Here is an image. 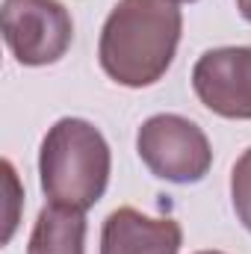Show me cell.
I'll use <instances>...</instances> for the list:
<instances>
[{
	"mask_svg": "<svg viewBox=\"0 0 251 254\" xmlns=\"http://www.w3.org/2000/svg\"><path fill=\"white\" fill-rule=\"evenodd\" d=\"M184 33L175 0H119L104 21L98 63L127 89H145L166 77Z\"/></svg>",
	"mask_w": 251,
	"mask_h": 254,
	"instance_id": "1",
	"label": "cell"
},
{
	"mask_svg": "<svg viewBox=\"0 0 251 254\" xmlns=\"http://www.w3.org/2000/svg\"><path fill=\"white\" fill-rule=\"evenodd\" d=\"M113 151L104 133L86 119H60L48 127L39 151V181L51 204L89 210L110 184Z\"/></svg>",
	"mask_w": 251,
	"mask_h": 254,
	"instance_id": "2",
	"label": "cell"
},
{
	"mask_svg": "<svg viewBox=\"0 0 251 254\" xmlns=\"http://www.w3.org/2000/svg\"><path fill=\"white\" fill-rule=\"evenodd\" d=\"M136 151L145 169L169 184H198L213 166L207 133L175 113H160L142 122L136 133Z\"/></svg>",
	"mask_w": 251,
	"mask_h": 254,
	"instance_id": "3",
	"label": "cell"
},
{
	"mask_svg": "<svg viewBox=\"0 0 251 254\" xmlns=\"http://www.w3.org/2000/svg\"><path fill=\"white\" fill-rule=\"evenodd\" d=\"M3 39L27 68L60 63L74 42V21L60 0H3Z\"/></svg>",
	"mask_w": 251,
	"mask_h": 254,
	"instance_id": "4",
	"label": "cell"
},
{
	"mask_svg": "<svg viewBox=\"0 0 251 254\" xmlns=\"http://www.w3.org/2000/svg\"><path fill=\"white\" fill-rule=\"evenodd\" d=\"M192 89L198 101L234 122H251V45L213 48L192 68Z\"/></svg>",
	"mask_w": 251,
	"mask_h": 254,
	"instance_id": "5",
	"label": "cell"
},
{
	"mask_svg": "<svg viewBox=\"0 0 251 254\" xmlns=\"http://www.w3.org/2000/svg\"><path fill=\"white\" fill-rule=\"evenodd\" d=\"M181 246V222L169 216H145L136 207L113 210L101 228V254H178Z\"/></svg>",
	"mask_w": 251,
	"mask_h": 254,
	"instance_id": "6",
	"label": "cell"
},
{
	"mask_svg": "<svg viewBox=\"0 0 251 254\" xmlns=\"http://www.w3.org/2000/svg\"><path fill=\"white\" fill-rule=\"evenodd\" d=\"M27 254H86V213L60 204L42 207Z\"/></svg>",
	"mask_w": 251,
	"mask_h": 254,
	"instance_id": "7",
	"label": "cell"
},
{
	"mask_svg": "<svg viewBox=\"0 0 251 254\" xmlns=\"http://www.w3.org/2000/svg\"><path fill=\"white\" fill-rule=\"evenodd\" d=\"M231 201L237 219L251 234V148L240 154V160L231 169Z\"/></svg>",
	"mask_w": 251,
	"mask_h": 254,
	"instance_id": "8",
	"label": "cell"
},
{
	"mask_svg": "<svg viewBox=\"0 0 251 254\" xmlns=\"http://www.w3.org/2000/svg\"><path fill=\"white\" fill-rule=\"evenodd\" d=\"M237 9H240V15L251 24V0H237Z\"/></svg>",
	"mask_w": 251,
	"mask_h": 254,
	"instance_id": "9",
	"label": "cell"
},
{
	"mask_svg": "<svg viewBox=\"0 0 251 254\" xmlns=\"http://www.w3.org/2000/svg\"><path fill=\"white\" fill-rule=\"evenodd\" d=\"M195 254H225V252H195Z\"/></svg>",
	"mask_w": 251,
	"mask_h": 254,
	"instance_id": "10",
	"label": "cell"
},
{
	"mask_svg": "<svg viewBox=\"0 0 251 254\" xmlns=\"http://www.w3.org/2000/svg\"><path fill=\"white\" fill-rule=\"evenodd\" d=\"M175 3H195V0H175Z\"/></svg>",
	"mask_w": 251,
	"mask_h": 254,
	"instance_id": "11",
	"label": "cell"
}]
</instances>
